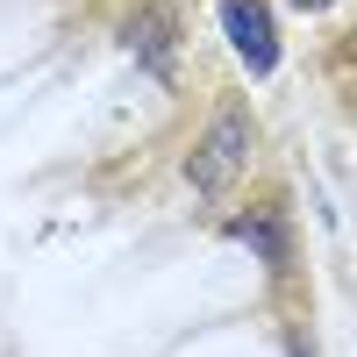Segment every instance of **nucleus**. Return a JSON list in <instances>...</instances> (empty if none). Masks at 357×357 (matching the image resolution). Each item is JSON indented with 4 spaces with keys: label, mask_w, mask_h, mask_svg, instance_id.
<instances>
[{
    "label": "nucleus",
    "mask_w": 357,
    "mask_h": 357,
    "mask_svg": "<svg viewBox=\"0 0 357 357\" xmlns=\"http://www.w3.org/2000/svg\"><path fill=\"white\" fill-rule=\"evenodd\" d=\"M250 143H257L250 107H243V100H222L215 122L200 129V143L186 151V186H193V200H229L236 178L250 172Z\"/></svg>",
    "instance_id": "1"
},
{
    "label": "nucleus",
    "mask_w": 357,
    "mask_h": 357,
    "mask_svg": "<svg viewBox=\"0 0 357 357\" xmlns=\"http://www.w3.org/2000/svg\"><path fill=\"white\" fill-rule=\"evenodd\" d=\"M222 29H229V50L243 57V72L250 79H272V65H279L272 8H264V0H222Z\"/></svg>",
    "instance_id": "2"
},
{
    "label": "nucleus",
    "mask_w": 357,
    "mask_h": 357,
    "mask_svg": "<svg viewBox=\"0 0 357 357\" xmlns=\"http://www.w3.org/2000/svg\"><path fill=\"white\" fill-rule=\"evenodd\" d=\"M122 43H129V57L151 79H165L172 86V57H178V22H172V8L165 0H151V8H136L129 22H122Z\"/></svg>",
    "instance_id": "3"
},
{
    "label": "nucleus",
    "mask_w": 357,
    "mask_h": 357,
    "mask_svg": "<svg viewBox=\"0 0 357 357\" xmlns=\"http://www.w3.org/2000/svg\"><path fill=\"white\" fill-rule=\"evenodd\" d=\"M236 243H250L264 272H286L293 264V236H286V207H250V215H236L229 222Z\"/></svg>",
    "instance_id": "4"
},
{
    "label": "nucleus",
    "mask_w": 357,
    "mask_h": 357,
    "mask_svg": "<svg viewBox=\"0 0 357 357\" xmlns=\"http://www.w3.org/2000/svg\"><path fill=\"white\" fill-rule=\"evenodd\" d=\"M293 8H301V15H321V8H336V0H293Z\"/></svg>",
    "instance_id": "5"
}]
</instances>
